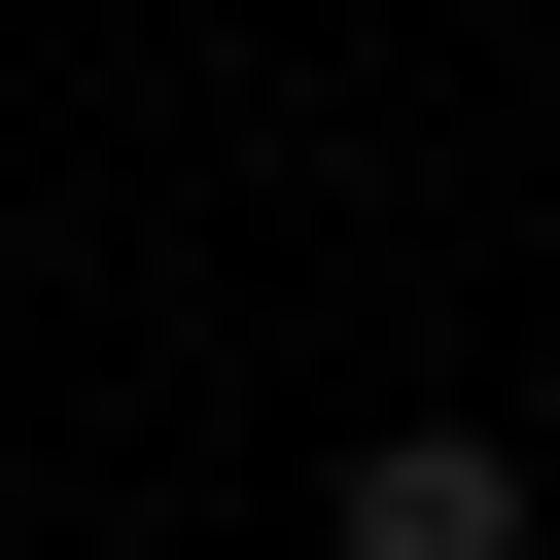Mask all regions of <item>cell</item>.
<instances>
[{"label": "cell", "instance_id": "1", "mask_svg": "<svg viewBox=\"0 0 560 560\" xmlns=\"http://www.w3.org/2000/svg\"><path fill=\"white\" fill-rule=\"evenodd\" d=\"M315 560H525V455H490V420H385V455L315 490Z\"/></svg>", "mask_w": 560, "mask_h": 560}]
</instances>
